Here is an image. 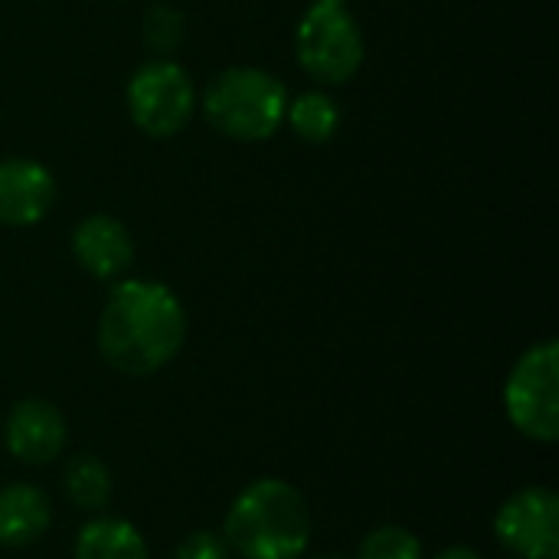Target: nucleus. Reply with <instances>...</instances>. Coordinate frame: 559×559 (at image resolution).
Wrapping results in <instances>:
<instances>
[{
	"label": "nucleus",
	"mask_w": 559,
	"mask_h": 559,
	"mask_svg": "<svg viewBox=\"0 0 559 559\" xmlns=\"http://www.w3.org/2000/svg\"><path fill=\"white\" fill-rule=\"evenodd\" d=\"M187 341V311L160 282H121L98 318V354L124 377H147L167 367Z\"/></svg>",
	"instance_id": "f257e3e1"
},
{
	"label": "nucleus",
	"mask_w": 559,
	"mask_h": 559,
	"mask_svg": "<svg viewBox=\"0 0 559 559\" xmlns=\"http://www.w3.org/2000/svg\"><path fill=\"white\" fill-rule=\"evenodd\" d=\"M223 540L242 559H298L311 540V511L305 495L282 478L246 485L229 504Z\"/></svg>",
	"instance_id": "f03ea898"
},
{
	"label": "nucleus",
	"mask_w": 559,
	"mask_h": 559,
	"mask_svg": "<svg viewBox=\"0 0 559 559\" xmlns=\"http://www.w3.org/2000/svg\"><path fill=\"white\" fill-rule=\"evenodd\" d=\"M288 92L285 85L255 66H233L206 85L203 115L206 121L233 141H265L285 121Z\"/></svg>",
	"instance_id": "7ed1b4c3"
},
{
	"label": "nucleus",
	"mask_w": 559,
	"mask_h": 559,
	"mask_svg": "<svg viewBox=\"0 0 559 559\" xmlns=\"http://www.w3.org/2000/svg\"><path fill=\"white\" fill-rule=\"evenodd\" d=\"M504 409L511 426L534 442L559 439V347L544 341L527 347L508 373Z\"/></svg>",
	"instance_id": "20e7f679"
},
{
	"label": "nucleus",
	"mask_w": 559,
	"mask_h": 559,
	"mask_svg": "<svg viewBox=\"0 0 559 559\" xmlns=\"http://www.w3.org/2000/svg\"><path fill=\"white\" fill-rule=\"evenodd\" d=\"M295 49L301 69L324 85H341L364 62V33L344 7L311 3L298 23Z\"/></svg>",
	"instance_id": "39448f33"
},
{
	"label": "nucleus",
	"mask_w": 559,
	"mask_h": 559,
	"mask_svg": "<svg viewBox=\"0 0 559 559\" xmlns=\"http://www.w3.org/2000/svg\"><path fill=\"white\" fill-rule=\"evenodd\" d=\"M197 92L183 66L170 59L144 62L128 82L131 121L151 138H174L193 118Z\"/></svg>",
	"instance_id": "423d86ee"
},
{
	"label": "nucleus",
	"mask_w": 559,
	"mask_h": 559,
	"mask_svg": "<svg viewBox=\"0 0 559 559\" xmlns=\"http://www.w3.org/2000/svg\"><path fill=\"white\" fill-rule=\"evenodd\" d=\"M495 534L514 559H559L557 491L544 485L514 491L495 518Z\"/></svg>",
	"instance_id": "0eeeda50"
},
{
	"label": "nucleus",
	"mask_w": 559,
	"mask_h": 559,
	"mask_svg": "<svg viewBox=\"0 0 559 559\" xmlns=\"http://www.w3.org/2000/svg\"><path fill=\"white\" fill-rule=\"evenodd\" d=\"M3 442L23 465H49L66 449V416L46 400H23L7 416Z\"/></svg>",
	"instance_id": "6e6552de"
},
{
	"label": "nucleus",
	"mask_w": 559,
	"mask_h": 559,
	"mask_svg": "<svg viewBox=\"0 0 559 559\" xmlns=\"http://www.w3.org/2000/svg\"><path fill=\"white\" fill-rule=\"evenodd\" d=\"M72 255H75L79 269L88 272L92 278L115 282L131 269L134 242H131V233L124 229V223H118L115 216L95 213L75 226Z\"/></svg>",
	"instance_id": "1a4fd4ad"
},
{
	"label": "nucleus",
	"mask_w": 559,
	"mask_h": 559,
	"mask_svg": "<svg viewBox=\"0 0 559 559\" xmlns=\"http://www.w3.org/2000/svg\"><path fill=\"white\" fill-rule=\"evenodd\" d=\"M56 200L52 174L26 157L0 160V223L3 226H33L39 223Z\"/></svg>",
	"instance_id": "9d476101"
},
{
	"label": "nucleus",
	"mask_w": 559,
	"mask_h": 559,
	"mask_svg": "<svg viewBox=\"0 0 559 559\" xmlns=\"http://www.w3.org/2000/svg\"><path fill=\"white\" fill-rule=\"evenodd\" d=\"M52 524L49 498L33 485H7L0 488V547L20 550L36 544Z\"/></svg>",
	"instance_id": "9b49d317"
},
{
	"label": "nucleus",
	"mask_w": 559,
	"mask_h": 559,
	"mask_svg": "<svg viewBox=\"0 0 559 559\" xmlns=\"http://www.w3.org/2000/svg\"><path fill=\"white\" fill-rule=\"evenodd\" d=\"M75 559H147V544L134 524L95 518L75 537Z\"/></svg>",
	"instance_id": "f8f14e48"
},
{
	"label": "nucleus",
	"mask_w": 559,
	"mask_h": 559,
	"mask_svg": "<svg viewBox=\"0 0 559 559\" xmlns=\"http://www.w3.org/2000/svg\"><path fill=\"white\" fill-rule=\"evenodd\" d=\"M62 488H66V498L79 511L95 514V511H105L111 501V472L95 455H75L62 468Z\"/></svg>",
	"instance_id": "ddd939ff"
},
{
	"label": "nucleus",
	"mask_w": 559,
	"mask_h": 559,
	"mask_svg": "<svg viewBox=\"0 0 559 559\" xmlns=\"http://www.w3.org/2000/svg\"><path fill=\"white\" fill-rule=\"evenodd\" d=\"M285 118L292 121L295 134L311 141V144H324L337 134L341 128V108L331 95L324 92H305L295 102H288Z\"/></svg>",
	"instance_id": "4468645a"
},
{
	"label": "nucleus",
	"mask_w": 559,
	"mask_h": 559,
	"mask_svg": "<svg viewBox=\"0 0 559 559\" xmlns=\"http://www.w3.org/2000/svg\"><path fill=\"white\" fill-rule=\"evenodd\" d=\"M144 43L147 49L157 56V59H170V52L183 43V33H187V20L177 7L170 3H151L147 13H144Z\"/></svg>",
	"instance_id": "2eb2a0df"
},
{
	"label": "nucleus",
	"mask_w": 559,
	"mask_h": 559,
	"mask_svg": "<svg viewBox=\"0 0 559 559\" xmlns=\"http://www.w3.org/2000/svg\"><path fill=\"white\" fill-rule=\"evenodd\" d=\"M357 559H426L423 557V544L413 531L406 527H377L360 540Z\"/></svg>",
	"instance_id": "dca6fc26"
},
{
	"label": "nucleus",
	"mask_w": 559,
	"mask_h": 559,
	"mask_svg": "<svg viewBox=\"0 0 559 559\" xmlns=\"http://www.w3.org/2000/svg\"><path fill=\"white\" fill-rule=\"evenodd\" d=\"M229 547L223 540V534L216 531H193L187 534L177 550H174V559H229Z\"/></svg>",
	"instance_id": "f3484780"
},
{
	"label": "nucleus",
	"mask_w": 559,
	"mask_h": 559,
	"mask_svg": "<svg viewBox=\"0 0 559 559\" xmlns=\"http://www.w3.org/2000/svg\"><path fill=\"white\" fill-rule=\"evenodd\" d=\"M436 559H485L478 550H472V547H449V550H442Z\"/></svg>",
	"instance_id": "a211bd4d"
},
{
	"label": "nucleus",
	"mask_w": 559,
	"mask_h": 559,
	"mask_svg": "<svg viewBox=\"0 0 559 559\" xmlns=\"http://www.w3.org/2000/svg\"><path fill=\"white\" fill-rule=\"evenodd\" d=\"M311 3H324V7H344V0H311Z\"/></svg>",
	"instance_id": "6ab92c4d"
},
{
	"label": "nucleus",
	"mask_w": 559,
	"mask_h": 559,
	"mask_svg": "<svg viewBox=\"0 0 559 559\" xmlns=\"http://www.w3.org/2000/svg\"><path fill=\"white\" fill-rule=\"evenodd\" d=\"M314 559H344V557H337V554H321V557H314Z\"/></svg>",
	"instance_id": "aec40b11"
}]
</instances>
